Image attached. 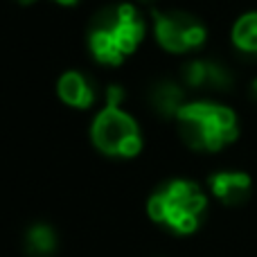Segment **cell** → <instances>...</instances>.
Returning a JSON list of instances; mask_svg holds the SVG:
<instances>
[{
  "label": "cell",
  "mask_w": 257,
  "mask_h": 257,
  "mask_svg": "<svg viewBox=\"0 0 257 257\" xmlns=\"http://www.w3.org/2000/svg\"><path fill=\"white\" fill-rule=\"evenodd\" d=\"M140 3H151V0H140Z\"/></svg>",
  "instance_id": "9a60e30c"
},
{
  "label": "cell",
  "mask_w": 257,
  "mask_h": 257,
  "mask_svg": "<svg viewBox=\"0 0 257 257\" xmlns=\"http://www.w3.org/2000/svg\"><path fill=\"white\" fill-rule=\"evenodd\" d=\"M57 232L48 223H34L25 232V253L30 257H52L57 250Z\"/></svg>",
  "instance_id": "30bf717a"
},
{
  "label": "cell",
  "mask_w": 257,
  "mask_h": 257,
  "mask_svg": "<svg viewBox=\"0 0 257 257\" xmlns=\"http://www.w3.org/2000/svg\"><path fill=\"white\" fill-rule=\"evenodd\" d=\"M183 84L190 88H205V90H217V93H226L232 88L235 77H232L230 68L223 66L221 61L214 59H192L183 66Z\"/></svg>",
  "instance_id": "8992f818"
},
{
  "label": "cell",
  "mask_w": 257,
  "mask_h": 257,
  "mask_svg": "<svg viewBox=\"0 0 257 257\" xmlns=\"http://www.w3.org/2000/svg\"><path fill=\"white\" fill-rule=\"evenodd\" d=\"M14 3H18V5H23V7H27V5H34L36 0H14Z\"/></svg>",
  "instance_id": "5bb4252c"
},
{
  "label": "cell",
  "mask_w": 257,
  "mask_h": 257,
  "mask_svg": "<svg viewBox=\"0 0 257 257\" xmlns=\"http://www.w3.org/2000/svg\"><path fill=\"white\" fill-rule=\"evenodd\" d=\"M250 176L244 172H217L210 176V190L221 203L241 205L250 196Z\"/></svg>",
  "instance_id": "ba28073f"
},
{
  "label": "cell",
  "mask_w": 257,
  "mask_h": 257,
  "mask_svg": "<svg viewBox=\"0 0 257 257\" xmlns=\"http://www.w3.org/2000/svg\"><path fill=\"white\" fill-rule=\"evenodd\" d=\"M147 99H149V106L163 117H176L178 111L187 104L183 88L169 79L156 81V84L149 88Z\"/></svg>",
  "instance_id": "9c48e42d"
},
{
  "label": "cell",
  "mask_w": 257,
  "mask_h": 257,
  "mask_svg": "<svg viewBox=\"0 0 257 257\" xmlns=\"http://www.w3.org/2000/svg\"><path fill=\"white\" fill-rule=\"evenodd\" d=\"M154 34L163 50L185 54L199 50L208 39V30L187 12H154Z\"/></svg>",
  "instance_id": "5b68a950"
},
{
  "label": "cell",
  "mask_w": 257,
  "mask_h": 257,
  "mask_svg": "<svg viewBox=\"0 0 257 257\" xmlns=\"http://www.w3.org/2000/svg\"><path fill=\"white\" fill-rule=\"evenodd\" d=\"M230 36H232V45L239 52L257 54V12H248L237 18Z\"/></svg>",
  "instance_id": "8fae6325"
},
{
  "label": "cell",
  "mask_w": 257,
  "mask_h": 257,
  "mask_svg": "<svg viewBox=\"0 0 257 257\" xmlns=\"http://www.w3.org/2000/svg\"><path fill=\"white\" fill-rule=\"evenodd\" d=\"M250 97L257 102V79H253V84H250Z\"/></svg>",
  "instance_id": "7c38bea8"
},
{
  "label": "cell",
  "mask_w": 257,
  "mask_h": 257,
  "mask_svg": "<svg viewBox=\"0 0 257 257\" xmlns=\"http://www.w3.org/2000/svg\"><path fill=\"white\" fill-rule=\"evenodd\" d=\"M145 39V21L131 3L99 9L86 32L93 59L104 66H120Z\"/></svg>",
  "instance_id": "6da1fadb"
},
{
  "label": "cell",
  "mask_w": 257,
  "mask_h": 257,
  "mask_svg": "<svg viewBox=\"0 0 257 257\" xmlns=\"http://www.w3.org/2000/svg\"><path fill=\"white\" fill-rule=\"evenodd\" d=\"M54 3L63 5V7H70V5H77V3H79V0H54Z\"/></svg>",
  "instance_id": "4fadbf2b"
},
{
  "label": "cell",
  "mask_w": 257,
  "mask_h": 257,
  "mask_svg": "<svg viewBox=\"0 0 257 257\" xmlns=\"http://www.w3.org/2000/svg\"><path fill=\"white\" fill-rule=\"evenodd\" d=\"M122 99H124V90L120 86H108L106 106L93 120L90 138L102 154L113 158H133L142 149V133L138 122L120 108Z\"/></svg>",
  "instance_id": "277c9868"
},
{
  "label": "cell",
  "mask_w": 257,
  "mask_h": 257,
  "mask_svg": "<svg viewBox=\"0 0 257 257\" xmlns=\"http://www.w3.org/2000/svg\"><path fill=\"white\" fill-rule=\"evenodd\" d=\"M205 208H208V199H205L203 190L185 178H174V181L160 185L147 203L151 221L160 223L178 235L194 232L203 221Z\"/></svg>",
  "instance_id": "3957f363"
},
{
  "label": "cell",
  "mask_w": 257,
  "mask_h": 257,
  "mask_svg": "<svg viewBox=\"0 0 257 257\" xmlns=\"http://www.w3.org/2000/svg\"><path fill=\"white\" fill-rule=\"evenodd\" d=\"M57 93L63 104L79 108V111L90 108L97 102V86L93 84V79L88 75H84L79 70L63 72L57 81Z\"/></svg>",
  "instance_id": "52a82bcc"
},
{
  "label": "cell",
  "mask_w": 257,
  "mask_h": 257,
  "mask_svg": "<svg viewBox=\"0 0 257 257\" xmlns=\"http://www.w3.org/2000/svg\"><path fill=\"white\" fill-rule=\"evenodd\" d=\"M176 126L183 142L196 151H219L239 136V124L232 108L217 102H187L178 111Z\"/></svg>",
  "instance_id": "7a4b0ae2"
}]
</instances>
